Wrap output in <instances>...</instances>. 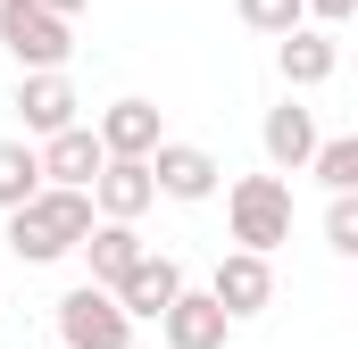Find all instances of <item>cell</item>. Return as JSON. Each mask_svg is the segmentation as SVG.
Here are the masks:
<instances>
[{"mask_svg":"<svg viewBox=\"0 0 358 349\" xmlns=\"http://www.w3.org/2000/svg\"><path fill=\"white\" fill-rule=\"evenodd\" d=\"M76 84H67V67H42V75H25L17 84V117H25V133H59V125H76Z\"/></svg>","mask_w":358,"mask_h":349,"instance_id":"12","label":"cell"},{"mask_svg":"<svg viewBox=\"0 0 358 349\" xmlns=\"http://www.w3.org/2000/svg\"><path fill=\"white\" fill-rule=\"evenodd\" d=\"M308 150H317V117L300 108V100H283V108H267V158L283 174H300L308 167Z\"/></svg>","mask_w":358,"mask_h":349,"instance_id":"15","label":"cell"},{"mask_svg":"<svg viewBox=\"0 0 358 349\" xmlns=\"http://www.w3.org/2000/svg\"><path fill=\"white\" fill-rule=\"evenodd\" d=\"M42 191V158H34V142H0V216L17 208V200H34Z\"/></svg>","mask_w":358,"mask_h":349,"instance_id":"16","label":"cell"},{"mask_svg":"<svg viewBox=\"0 0 358 349\" xmlns=\"http://www.w3.org/2000/svg\"><path fill=\"white\" fill-rule=\"evenodd\" d=\"M225 308L208 299V291H176L167 308H159V333H167V349H225Z\"/></svg>","mask_w":358,"mask_h":349,"instance_id":"6","label":"cell"},{"mask_svg":"<svg viewBox=\"0 0 358 349\" xmlns=\"http://www.w3.org/2000/svg\"><path fill=\"white\" fill-rule=\"evenodd\" d=\"M308 167H317L325 191H358V142H350V133H342V142H317V150H308Z\"/></svg>","mask_w":358,"mask_h":349,"instance_id":"17","label":"cell"},{"mask_svg":"<svg viewBox=\"0 0 358 349\" xmlns=\"http://www.w3.org/2000/svg\"><path fill=\"white\" fill-rule=\"evenodd\" d=\"M150 200H159L150 158H100V174H92V208H100V216H125V225H134Z\"/></svg>","mask_w":358,"mask_h":349,"instance_id":"9","label":"cell"},{"mask_svg":"<svg viewBox=\"0 0 358 349\" xmlns=\"http://www.w3.org/2000/svg\"><path fill=\"white\" fill-rule=\"evenodd\" d=\"M34 158H42V183H76V191H92V174H100L108 150H100V133H92V125H59V133H42V150H34Z\"/></svg>","mask_w":358,"mask_h":349,"instance_id":"7","label":"cell"},{"mask_svg":"<svg viewBox=\"0 0 358 349\" xmlns=\"http://www.w3.org/2000/svg\"><path fill=\"white\" fill-rule=\"evenodd\" d=\"M108 291H117V308H125V316H159V308L183 291V266H176V258H159V250H142V258L125 266Z\"/></svg>","mask_w":358,"mask_h":349,"instance_id":"10","label":"cell"},{"mask_svg":"<svg viewBox=\"0 0 358 349\" xmlns=\"http://www.w3.org/2000/svg\"><path fill=\"white\" fill-rule=\"evenodd\" d=\"M234 8H242L250 34H292L300 25V0H234Z\"/></svg>","mask_w":358,"mask_h":349,"instance_id":"18","label":"cell"},{"mask_svg":"<svg viewBox=\"0 0 358 349\" xmlns=\"http://www.w3.org/2000/svg\"><path fill=\"white\" fill-rule=\"evenodd\" d=\"M225 216H234V242L242 250H283L292 242V183L283 174H242L225 191Z\"/></svg>","mask_w":358,"mask_h":349,"instance_id":"2","label":"cell"},{"mask_svg":"<svg viewBox=\"0 0 358 349\" xmlns=\"http://www.w3.org/2000/svg\"><path fill=\"white\" fill-rule=\"evenodd\" d=\"M84 233H92V191H76V183H42L34 200L8 208V250H17L25 266L67 258Z\"/></svg>","mask_w":358,"mask_h":349,"instance_id":"1","label":"cell"},{"mask_svg":"<svg viewBox=\"0 0 358 349\" xmlns=\"http://www.w3.org/2000/svg\"><path fill=\"white\" fill-rule=\"evenodd\" d=\"M76 250H84V258H92V283H117V274H125V266L142 258L150 242H142V233H134L125 216H92V233H84V242H76Z\"/></svg>","mask_w":358,"mask_h":349,"instance_id":"14","label":"cell"},{"mask_svg":"<svg viewBox=\"0 0 358 349\" xmlns=\"http://www.w3.org/2000/svg\"><path fill=\"white\" fill-rule=\"evenodd\" d=\"M0 42H8V59H17L25 75H42V67H67V59H76L67 17H50L42 0H0Z\"/></svg>","mask_w":358,"mask_h":349,"instance_id":"3","label":"cell"},{"mask_svg":"<svg viewBox=\"0 0 358 349\" xmlns=\"http://www.w3.org/2000/svg\"><path fill=\"white\" fill-rule=\"evenodd\" d=\"M275 67H283V84H292V91H317V84H334L342 42H334V34H317V25H292V34H283V50H275Z\"/></svg>","mask_w":358,"mask_h":349,"instance_id":"11","label":"cell"},{"mask_svg":"<svg viewBox=\"0 0 358 349\" xmlns=\"http://www.w3.org/2000/svg\"><path fill=\"white\" fill-rule=\"evenodd\" d=\"M300 17H325V25H350L358 0H300Z\"/></svg>","mask_w":358,"mask_h":349,"instance_id":"20","label":"cell"},{"mask_svg":"<svg viewBox=\"0 0 358 349\" xmlns=\"http://www.w3.org/2000/svg\"><path fill=\"white\" fill-rule=\"evenodd\" d=\"M325 242H334L342 258H358V200H350V191H334V208H325Z\"/></svg>","mask_w":358,"mask_h":349,"instance_id":"19","label":"cell"},{"mask_svg":"<svg viewBox=\"0 0 358 349\" xmlns=\"http://www.w3.org/2000/svg\"><path fill=\"white\" fill-rule=\"evenodd\" d=\"M208 299H217L225 316H259V308L275 299L267 250H225V258H217V274H208Z\"/></svg>","mask_w":358,"mask_h":349,"instance_id":"5","label":"cell"},{"mask_svg":"<svg viewBox=\"0 0 358 349\" xmlns=\"http://www.w3.org/2000/svg\"><path fill=\"white\" fill-rule=\"evenodd\" d=\"M42 8H50V17H84L92 0H42Z\"/></svg>","mask_w":358,"mask_h":349,"instance_id":"21","label":"cell"},{"mask_svg":"<svg viewBox=\"0 0 358 349\" xmlns=\"http://www.w3.org/2000/svg\"><path fill=\"white\" fill-rule=\"evenodd\" d=\"M92 133H100V150H108V158H150V150L167 142L150 100H108V117H100Z\"/></svg>","mask_w":358,"mask_h":349,"instance_id":"13","label":"cell"},{"mask_svg":"<svg viewBox=\"0 0 358 349\" xmlns=\"http://www.w3.org/2000/svg\"><path fill=\"white\" fill-rule=\"evenodd\" d=\"M59 349H134V316L117 308L108 283H76L59 299Z\"/></svg>","mask_w":358,"mask_h":349,"instance_id":"4","label":"cell"},{"mask_svg":"<svg viewBox=\"0 0 358 349\" xmlns=\"http://www.w3.org/2000/svg\"><path fill=\"white\" fill-rule=\"evenodd\" d=\"M217 174H225V167H217L200 142H159V150H150V183H159L167 200H208Z\"/></svg>","mask_w":358,"mask_h":349,"instance_id":"8","label":"cell"}]
</instances>
